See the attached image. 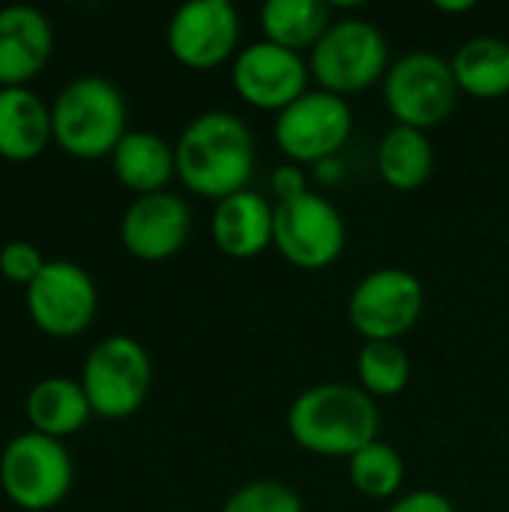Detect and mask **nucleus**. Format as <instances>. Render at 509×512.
Instances as JSON below:
<instances>
[{"label": "nucleus", "mask_w": 509, "mask_h": 512, "mask_svg": "<svg viewBox=\"0 0 509 512\" xmlns=\"http://www.w3.org/2000/svg\"><path fill=\"white\" fill-rule=\"evenodd\" d=\"M180 183L207 201L246 192L255 177V138L243 117L204 111L192 117L174 141Z\"/></svg>", "instance_id": "1"}, {"label": "nucleus", "mask_w": 509, "mask_h": 512, "mask_svg": "<svg viewBox=\"0 0 509 512\" xmlns=\"http://www.w3.org/2000/svg\"><path fill=\"white\" fill-rule=\"evenodd\" d=\"M291 441L321 459H351L378 441L381 411L360 384H315L288 408Z\"/></svg>", "instance_id": "2"}, {"label": "nucleus", "mask_w": 509, "mask_h": 512, "mask_svg": "<svg viewBox=\"0 0 509 512\" xmlns=\"http://www.w3.org/2000/svg\"><path fill=\"white\" fill-rule=\"evenodd\" d=\"M129 111L120 87L102 75L66 81L51 102L54 144L75 159L111 156L126 129Z\"/></svg>", "instance_id": "3"}, {"label": "nucleus", "mask_w": 509, "mask_h": 512, "mask_svg": "<svg viewBox=\"0 0 509 512\" xmlns=\"http://www.w3.org/2000/svg\"><path fill=\"white\" fill-rule=\"evenodd\" d=\"M390 69V42L375 21L339 18L327 27L318 45L309 51V72L318 90L342 99L363 93L384 81Z\"/></svg>", "instance_id": "4"}, {"label": "nucleus", "mask_w": 509, "mask_h": 512, "mask_svg": "<svg viewBox=\"0 0 509 512\" xmlns=\"http://www.w3.org/2000/svg\"><path fill=\"white\" fill-rule=\"evenodd\" d=\"M78 381L96 417L126 420L138 414L150 396L153 363L138 339L111 333L87 351Z\"/></svg>", "instance_id": "5"}, {"label": "nucleus", "mask_w": 509, "mask_h": 512, "mask_svg": "<svg viewBox=\"0 0 509 512\" xmlns=\"http://www.w3.org/2000/svg\"><path fill=\"white\" fill-rule=\"evenodd\" d=\"M72 483V456L57 438L30 429L15 435L0 453V489L18 510H54L66 501Z\"/></svg>", "instance_id": "6"}, {"label": "nucleus", "mask_w": 509, "mask_h": 512, "mask_svg": "<svg viewBox=\"0 0 509 512\" xmlns=\"http://www.w3.org/2000/svg\"><path fill=\"white\" fill-rule=\"evenodd\" d=\"M381 84L384 105L396 126L420 132L441 126L459 102V84L453 78L450 60L432 51H411L393 60Z\"/></svg>", "instance_id": "7"}, {"label": "nucleus", "mask_w": 509, "mask_h": 512, "mask_svg": "<svg viewBox=\"0 0 509 512\" xmlns=\"http://www.w3.org/2000/svg\"><path fill=\"white\" fill-rule=\"evenodd\" d=\"M354 132V111L348 99L327 93V90H309L294 105H288L282 114H276L273 123V141L285 162L294 165H321L342 153Z\"/></svg>", "instance_id": "8"}, {"label": "nucleus", "mask_w": 509, "mask_h": 512, "mask_svg": "<svg viewBox=\"0 0 509 512\" xmlns=\"http://www.w3.org/2000/svg\"><path fill=\"white\" fill-rule=\"evenodd\" d=\"M426 306L423 282L402 267H381L363 276L348 297V321L363 342H399Z\"/></svg>", "instance_id": "9"}, {"label": "nucleus", "mask_w": 509, "mask_h": 512, "mask_svg": "<svg viewBox=\"0 0 509 512\" xmlns=\"http://www.w3.org/2000/svg\"><path fill=\"white\" fill-rule=\"evenodd\" d=\"M24 309L45 336L75 339L96 318L99 288L81 264L54 258L45 261L39 276L24 288Z\"/></svg>", "instance_id": "10"}, {"label": "nucleus", "mask_w": 509, "mask_h": 512, "mask_svg": "<svg viewBox=\"0 0 509 512\" xmlns=\"http://www.w3.org/2000/svg\"><path fill=\"white\" fill-rule=\"evenodd\" d=\"M345 219L339 207L309 192L303 198L276 204L273 216V246L297 270H327L345 252Z\"/></svg>", "instance_id": "11"}, {"label": "nucleus", "mask_w": 509, "mask_h": 512, "mask_svg": "<svg viewBox=\"0 0 509 512\" xmlns=\"http://www.w3.org/2000/svg\"><path fill=\"white\" fill-rule=\"evenodd\" d=\"M240 12L228 0H192L174 9L165 42L171 57L195 72H207L237 57Z\"/></svg>", "instance_id": "12"}, {"label": "nucleus", "mask_w": 509, "mask_h": 512, "mask_svg": "<svg viewBox=\"0 0 509 512\" xmlns=\"http://www.w3.org/2000/svg\"><path fill=\"white\" fill-rule=\"evenodd\" d=\"M309 81H312L309 60L267 39L240 48L231 63L234 93L258 111L282 114L288 105H294L303 93L312 90Z\"/></svg>", "instance_id": "13"}, {"label": "nucleus", "mask_w": 509, "mask_h": 512, "mask_svg": "<svg viewBox=\"0 0 509 512\" xmlns=\"http://www.w3.org/2000/svg\"><path fill=\"white\" fill-rule=\"evenodd\" d=\"M192 231V210L177 192L135 195L120 216V243L138 261L174 258Z\"/></svg>", "instance_id": "14"}, {"label": "nucleus", "mask_w": 509, "mask_h": 512, "mask_svg": "<svg viewBox=\"0 0 509 512\" xmlns=\"http://www.w3.org/2000/svg\"><path fill=\"white\" fill-rule=\"evenodd\" d=\"M54 48V27L39 6H0V87H27Z\"/></svg>", "instance_id": "15"}, {"label": "nucleus", "mask_w": 509, "mask_h": 512, "mask_svg": "<svg viewBox=\"0 0 509 512\" xmlns=\"http://www.w3.org/2000/svg\"><path fill=\"white\" fill-rule=\"evenodd\" d=\"M273 216L276 204L267 201V195L246 189L213 207L210 237L222 255L249 261L273 246Z\"/></svg>", "instance_id": "16"}, {"label": "nucleus", "mask_w": 509, "mask_h": 512, "mask_svg": "<svg viewBox=\"0 0 509 512\" xmlns=\"http://www.w3.org/2000/svg\"><path fill=\"white\" fill-rule=\"evenodd\" d=\"M51 141V105L30 87H0V156L30 162Z\"/></svg>", "instance_id": "17"}, {"label": "nucleus", "mask_w": 509, "mask_h": 512, "mask_svg": "<svg viewBox=\"0 0 509 512\" xmlns=\"http://www.w3.org/2000/svg\"><path fill=\"white\" fill-rule=\"evenodd\" d=\"M111 171L135 195L165 192L177 177L174 144L150 129H129L111 153Z\"/></svg>", "instance_id": "18"}, {"label": "nucleus", "mask_w": 509, "mask_h": 512, "mask_svg": "<svg viewBox=\"0 0 509 512\" xmlns=\"http://www.w3.org/2000/svg\"><path fill=\"white\" fill-rule=\"evenodd\" d=\"M24 414L33 432L63 441L84 429V423L93 417V408L87 402L81 381L66 375H51L27 390Z\"/></svg>", "instance_id": "19"}, {"label": "nucleus", "mask_w": 509, "mask_h": 512, "mask_svg": "<svg viewBox=\"0 0 509 512\" xmlns=\"http://www.w3.org/2000/svg\"><path fill=\"white\" fill-rule=\"evenodd\" d=\"M375 168L381 180L396 192H414L429 183L435 171V147L429 141V132L393 126L381 135Z\"/></svg>", "instance_id": "20"}, {"label": "nucleus", "mask_w": 509, "mask_h": 512, "mask_svg": "<svg viewBox=\"0 0 509 512\" xmlns=\"http://www.w3.org/2000/svg\"><path fill=\"white\" fill-rule=\"evenodd\" d=\"M459 93L474 99H501L509 93V42L498 36H474L450 60Z\"/></svg>", "instance_id": "21"}, {"label": "nucleus", "mask_w": 509, "mask_h": 512, "mask_svg": "<svg viewBox=\"0 0 509 512\" xmlns=\"http://www.w3.org/2000/svg\"><path fill=\"white\" fill-rule=\"evenodd\" d=\"M333 24V9L324 0H270L258 12V27L267 42L288 51H312Z\"/></svg>", "instance_id": "22"}, {"label": "nucleus", "mask_w": 509, "mask_h": 512, "mask_svg": "<svg viewBox=\"0 0 509 512\" xmlns=\"http://www.w3.org/2000/svg\"><path fill=\"white\" fill-rule=\"evenodd\" d=\"M351 486L372 501H396L405 483V459L393 444L372 441L348 459Z\"/></svg>", "instance_id": "23"}, {"label": "nucleus", "mask_w": 509, "mask_h": 512, "mask_svg": "<svg viewBox=\"0 0 509 512\" xmlns=\"http://www.w3.org/2000/svg\"><path fill=\"white\" fill-rule=\"evenodd\" d=\"M411 357L399 342H363L357 351V384L372 399H393L411 384Z\"/></svg>", "instance_id": "24"}, {"label": "nucleus", "mask_w": 509, "mask_h": 512, "mask_svg": "<svg viewBox=\"0 0 509 512\" xmlns=\"http://www.w3.org/2000/svg\"><path fill=\"white\" fill-rule=\"evenodd\" d=\"M222 512H303V501L279 480H252L231 492Z\"/></svg>", "instance_id": "25"}, {"label": "nucleus", "mask_w": 509, "mask_h": 512, "mask_svg": "<svg viewBox=\"0 0 509 512\" xmlns=\"http://www.w3.org/2000/svg\"><path fill=\"white\" fill-rule=\"evenodd\" d=\"M45 267V255L30 240H9L0 246V273L15 285H30Z\"/></svg>", "instance_id": "26"}, {"label": "nucleus", "mask_w": 509, "mask_h": 512, "mask_svg": "<svg viewBox=\"0 0 509 512\" xmlns=\"http://www.w3.org/2000/svg\"><path fill=\"white\" fill-rule=\"evenodd\" d=\"M309 174L303 165H294V162H282L273 168L270 174V195H273V204H285V201H294V198H303L309 195Z\"/></svg>", "instance_id": "27"}, {"label": "nucleus", "mask_w": 509, "mask_h": 512, "mask_svg": "<svg viewBox=\"0 0 509 512\" xmlns=\"http://www.w3.org/2000/svg\"><path fill=\"white\" fill-rule=\"evenodd\" d=\"M387 512H459L453 507V501L441 492H432V489H417V492H408L402 498H396Z\"/></svg>", "instance_id": "28"}, {"label": "nucleus", "mask_w": 509, "mask_h": 512, "mask_svg": "<svg viewBox=\"0 0 509 512\" xmlns=\"http://www.w3.org/2000/svg\"><path fill=\"white\" fill-rule=\"evenodd\" d=\"M477 3L474 0H462V3H435L438 12H450V15H462V12H471Z\"/></svg>", "instance_id": "29"}]
</instances>
